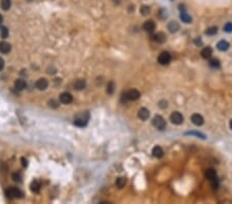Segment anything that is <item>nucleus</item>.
<instances>
[{"instance_id": "36", "label": "nucleus", "mask_w": 232, "mask_h": 204, "mask_svg": "<svg viewBox=\"0 0 232 204\" xmlns=\"http://www.w3.org/2000/svg\"><path fill=\"white\" fill-rule=\"evenodd\" d=\"M194 42L196 43L197 45H202V41H201V39H200V37H197V38H195V40H194Z\"/></svg>"}, {"instance_id": "32", "label": "nucleus", "mask_w": 232, "mask_h": 204, "mask_svg": "<svg viewBox=\"0 0 232 204\" xmlns=\"http://www.w3.org/2000/svg\"><path fill=\"white\" fill-rule=\"evenodd\" d=\"M224 30H225V32H232V23H227L225 24V26H224Z\"/></svg>"}, {"instance_id": "20", "label": "nucleus", "mask_w": 232, "mask_h": 204, "mask_svg": "<svg viewBox=\"0 0 232 204\" xmlns=\"http://www.w3.org/2000/svg\"><path fill=\"white\" fill-rule=\"evenodd\" d=\"M180 18H181V20H182L183 22H185V23H187V24H189V23H191V22H192V18L187 14V12H186V10H183V12H181Z\"/></svg>"}, {"instance_id": "15", "label": "nucleus", "mask_w": 232, "mask_h": 204, "mask_svg": "<svg viewBox=\"0 0 232 204\" xmlns=\"http://www.w3.org/2000/svg\"><path fill=\"white\" fill-rule=\"evenodd\" d=\"M213 55V49L211 47H205L204 49H202L201 51V56L204 59H209Z\"/></svg>"}, {"instance_id": "31", "label": "nucleus", "mask_w": 232, "mask_h": 204, "mask_svg": "<svg viewBox=\"0 0 232 204\" xmlns=\"http://www.w3.org/2000/svg\"><path fill=\"white\" fill-rule=\"evenodd\" d=\"M158 16L160 18V19H165L166 16H167V14H166V10H159V12H158Z\"/></svg>"}, {"instance_id": "18", "label": "nucleus", "mask_w": 232, "mask_h": 204, "mask_svg": "<svg viewBox=\"0 0 232 204\" xmlns=\"http://www.w3.org/2000/svg\"><path fill=\"white\" fill-rule=\"evenodd\" d=\"M73 87L76 90H78V91H82V90H84L86 88V82L85 80H76V82L73 84Z\"/></svg>"}, {"instance_id": "6", "label": "nucleus", "mask_w": 232, "mask_h": 204, "mask_svg": "<svg viewBox=\"0 0 232 204\" xmlns=\"http://www.w3.org/2000/svg\"><path fill=\"white\" fill-rule=\"evenodd\" d=\"M6 195L10 198H21L23 193L18 188H10L6 190Z\"/></svg>"}, {"instance_id": "39", "label": "nucleus", "mask_w": 232, "mask_h": 204, "mask_svg": "<svg viewBox=\"0 0 232 204\" xmlns=\"http://www.w3.org/2000/svg\"><path fill=\"white\" fill-rule=\"evenodd\" d=\"M114 2L116 3V4H120V3H121V0H114Z\"/></svg>"}, {"instance_id": "21", "label": "nucleus", "mask_w": 232, "mask_h": 204, "mask_svg": "<svg viewBox=\"0 0 232 204\" xmlns=\"http://www.w3.org/2000/svg\"><path fill=\"white\" fill-rule=\"evenodd\" d=\"M14 87H16V89L19 90V91H22V90H24L25 88H26V82H25V80H17L16 82H14Z\"/></svg>"}, {"instance_id": "30", "label": "nucleus", "mask_w": 232, "mask_h": 204, "mask_svg": "<svg viewBox=\"0 0 232 204\" xmlns=\"http://www.w3.org/2000/svg\"><path fill=\"white\" fill-rule=\"evenodd\" d=\"M0 32H1V37L6 38L8 36V30H7L6 27H1L0 28Z\"/></svg>"}, {"instance_id": "1", "label": "nucleus", "mask_w": 232, "mask_h": 204, "mask_svg": "<svg viewBox=\"0 0 232 204\" xmlns=\"http://www.w3.org/2000/svg\"><path fill=\"white\" fill-rule=\"evenodd\" d=\"M89 113L87 111L85 113H80L76 115V119H74V125L78 127H85L88 124V121H89Z\"/></svg>"}, {"instance_id": "11", "label": "nucleus", "mask_w": 232, "mask_h": 204, "mask_svg": "<svg viewBox=\"0 0 232 204\" xmlns=\"http://www.w3.org/2000/svg\"><path fill=\"white\" fill-rule=\"evenodd\" d=\"M35 86L38 90L43 91V90H45L47 88V86H49V82H47L45 78H39V80L36 82Z\"/></svg>"}, {"instance_id": "14", "label": "nucleus", "mask_w": 232, "mask_h": 204, "mask_svg": "<svg viewBox=\"0 0 232 204\" xmlns=\"http://www.w3.org/2000/svg\"><path fill=\"white\" fill-rule=\"evenodd\" d=\"M167 28H168V30L170 31L171 33L178 32V31L180 30V24L175 21H171V22H169Z\"/></svg>"}, {"instance_id": "25", "label": "nucleus", "mask_w": 232, "mask_h": 204, "mask_svg": "<svg viewBox=\"0 0 232 204\" xmlns=\"http://www.w3.org/2000/svg\"><path fill=\"white\" fill-rule=\"evenodd\" d=\"M40 190V185L38 183V181H34L33 183H31V191L34 193H38Z\"/></svg>"}, {"instance_id": "16", "label": "nucleus", "mask_w": 232, "mask_h": 204, "mask_svg": "<svg viewBox=\"0 0 232 204\" xmlns=\"http://www.w3.org/2000/svg\"><path fill=\"white\" fill-rule=\"evenodd\" d=\"M10 49H12V47H10V43H7V42H5V41L0 42V52L2 53V54L10 53Z\"/></svg>"}, {"instance_id": "23", "label": "nucleus", "mask_w": 232, "mask_h": 204, "mask_svg": "<svg viewBox=\"0 0 232 204\" xmlns=\"http://www.w3.org/2000/svg\"><path fill=\"white\" fill-rule=\"evenodd\" d=\"M126 183H127V179H126L125 177H119L116 181V185L118 188L121 189V188H123V187H125Z\"/></svg>"}, {"instance_id": "34", "label": "nucleus", "mask_w": 232, "mask_h": 204, "mask_svg": "<svg viewBox=\"0 0 232 204\" xmlns=\"http://www.w3.org/2000/svg\"><path fill=\"white\" fill-rule=\"evenodd\" d=\"M49 104H50V106H52V107H54V108H56V107H58V102L56 100H51V101H49Z\"/></svg>"}, {"instance_id": "22", "label": "nucleus", "mask_w": 232, "mask_h": 204, "mask_svg": "<svg viewBox=\"0 0 232 204\" xmlns=\"http://www.w3.org/2000/svg\"><path fill=\"white\" fill-rule=\"evenodd\" d=\"M12 6V0H1V7L4 10H8Z\"/></svg>"}, {"instance_id": "40", "label": "nucleus", "mask_w": 232, "mask_h": 204, "mask_svg": "<svg viewBox=\"0 0 232 204\" xmlns=\"http://www.w3.org/2000/svg\"><path fill=\"white\" fill-rule=\"evenodd\" d=\"M2 20H3L2 16H1V14H0V24H1V22H2Z\"/></svg>"}, {"instance_id": "3", "label": "nucleus", "mask_w": 232, "mask_h": 204, "mask_svg": "<svg viewBox=\"0 0 232 204\" xmlns=\"http://www.w3.org/2000/svg\"><path fill=\"white\" fill-rule=\"evenodd\" d=\"M152 123L155 128H157L158 130H164L166 128V122L161 115H155Z\"/></svg>"}, {"instance_id": "41", "label": "nucleus", "mask_w": 232, "mask_h": 204, "mask_svg": "<svg viewBox=\"0 0 232 204\" xmlns=\"http://www.w3.org/2000/svg\"><path fill=\"white\" fill-rule=\"evenodd\" d=\"M230 128H231V130H232V120L230 121Z\"/></svg>"}, {"instance_id": "33", "label": "nucleus", "mask_w": 232, "mask_h": 204, "mask_svg": "<svg viewBox=\"0 0 232 204\" xmlns=\"http://www.w3.org/2000/svg\"><path fill=\"white\" fill-rule=\"evenodd\" d=\"M167 105H168V103H167V101H165V100H161L159 102V106L161 108H166Z\"/></svg>"}, {"instance_id": "2", "label": "nucleus", "mask_w": 232, "mask_h": 204, "mask_svg": "<svg viewBox=\"0 0 232 204\" xmlns=\"http://www.w3.org/2000/svg\"><path fill=\"white\" fill-rule=\"evenodd\" d=\"M205 177L211 181V185H213V188H218L219 183H218V178H217V173L213 169H207L205 171Z\"/></svg>"}, {"instance_id": "5", "label": "nucleus", "mask_w": 232, "mask_h": 204, "mask_svg": "<svg viewBox=\"0 0 232 204\" xmlns=\"http://www.w3.org/2000/svg\"><path fill=\"white\" fill-rule=\"evenodd\" d=\"M170 121H171V123L174 125H181L184 122V117H183L182 113H178V111H174V113H171Z\"/></svg>"}, {"instance_id": "26", "label": "nucleus", "mask_w": 232, "mask_h": 204, "mask_svg": "<svg viewBox=\"0 0 232 204\" xmlns=\"http://www.w3.org/2000/svg\"><path fill=\"white\" fill-rule=\"evenodd\" d=\"M209 66H211V67H213V68H219L221 66V63H220V61H219L218 59L213 58V59H211V60H209Z\"/></svg>"}, {"instance_id": "29", "label": "nucleus", "mask_w": 232, "mask_h": 204, "mask_svg": "<svg viewBox=\"0 0 232 204\" xmlns=\"http://www.w3.org/2000/svg\"><path fill=\"white\" fill-rule=\"evenodd\" d=\"M187 135H195L197 136V137H200V138L202 139H205V135L202 133H200V132H196V131H191V132H187Z\"/></svg>"}, {"instance_id": "37", "label": "nucleus", "mask_w": 232, "mask_h": 204, "mask_svg": "<svg viewBox=\"0 0 232 204\" xmlns=\"http://www.w3.org/2000/svg\"><path fill=\"white\" fill-rule=\"evenodd\" d=\"M3 68H4V60L2 58H0V71L3 70Z\"/></svg>"}, {"instance_id": "9", "label": "nucleus", "mask_w": 232, "mask_h": 204, "mask_svg": "<svg viewBox=\"0 0 232 204\" xmlns=\"http://www.w3.org/2000/svg\"><path fill=\"white\" fill-rule=\"evenodd\" d=\"M143 29L147 32H153L156 29V24H155L153 20H149V21L145 22V24H143Z\"/></svg>"}, {"instance_id": "8", "label": "nucleus", "mask_w": 232, "mask_h": 204, "mask_svg": "<svg viewBox=\"0 0 232 204\" xmlns=\"http://www.w3.org/2000/svg\"><path fill=\"white\" fill-rule=\"evenodd\" d=\"M191 121H192V123H193L194 125H196V126H201V125H203V123H204L203 117H202L201 115H199V113H194V115H192Z\"/></svg>"}, {"instance_id": "7", "label": "nucleus", "mask_w": 232, "mask_h": 204, "mask_svg": "<svg viewBox=\"0 0 232 204\" xmlns=\"http://www.w3.org/2000/svg\"><path fill=\"white\" fill-rule=\"evenodd\" d=\"M126 96H127V99L128 100H137L138 98L140 97V93L137 91V90H130V91H128L127 93H126Z\"/></svg>"}, {"instance_id": "38", "label": "nucleus", "mask_w": 232, "mask_h": 204, "mask_svg": "<svg viewBox=\"0 0 232 204\" xmlns=\"http://www.w3.org/2000/svg\"><path fill=\"white\" fill-rule=\"evenodd\" d=\"M22 161H23V165H24V166H26V165H27V160H25L23 158V159H22Z\"/></svg>"}, {"instance_id": "35", "label": "nucleus", "mask_w": 232, "mask_h": 204, "mask_svg": "<svg viewBox=\"0 0 232 204\" xmlns=\"http://www.w3.org/2000/svg\"><path fill=\"white\" fill-rule=\"evenodd\" d=\"M12 178H14V181H22V179H21V175H20V174H17V173L12 174Z\"/></svg>"}, {"instance_id": "27", "label": "nucleus", "mask_w": 232, "mask_h": 204, "mask_svg": "<svg viewBox=\"0 0 232 204\" xmlns=\"http://www.w3.org/2000/svg\"><path fill=\"white\" fill-rule=\"evenodd\" d=\"M150 12H151V8H150V6H148V5H142V6L140 7V14H141L142 16H148V14H150Z\"/></svg>"}, {"instance_id": "19", "label": "nucleus", "mask_w": 232, "mask_h": 204, "mask_svg": "<svg viewBox=\"0 0 232 204\" xmlns=\"http://www.w3.org/2000/svg\"><path fill=\"white\" fill-rule=\"evenodd\" d=\"M153 38H154L155 41L158 42V43H163V42L166 40V35L164 34V33L159 32V33H157V34H155Z\"/></svg>"}, {"instance_id": "24", "label": "nucleus", "mask_w": 232, "mask_h": 204, "mask_svg": "<svg viewBox=\"0 0 232 204\" xmlns=\"http://www.w3.org/2000/svg\"><path fill=\"white\" fill-rule=\"evenodd\" d=\"M217 33H218V28H217V27H209V28L206 29V31H205L206 35H209V36L216 35Z\"/></svg>"}, {"instance_id": "10", "label": "nucleus", "mask_w": 232, "mask_h": 204, "mask_svg": "<svg viewBox=\"0 0 232 204\" xmlns=\"http://www.w3.org/2000/svg\"><path fill=\"white\" fill-rule=\"evenodd\" d=\"M60 101L63 104H69L72 102V96L69 93H62L60 95Z\"/></svg>"}, {"instance_id": "4", "label": "nucleus", "mask_w": 232, "mask_h": 204, "mask_svg": "<svg viewBox=\"0 0 232 204\" xmlns=\"http://www.w3.org/2000/svg\"><path fill=\"white\" fill-rule=\"evenodd\" d=\"M171 61V55L168 52H163L159 55L158 57V62L161 65H167Z\"/></svg>"}, {"instance_id": "13", "label": "nucleus", "mask_w": 232, "mask_h": 204, "mask_svg": "<svg viewBox=\"0 0 232 204\" xmlns=\"http://www.w3.org/2000/svg\"><path fill=\"white\" fill-rule=\"evenodd\" d=\"M229 47H230L229 42L226 41V40H220V41L218 42V45H217V47H218V49L221 51V52L227 51V49H229Z\"/></svg>"}, {"instance_id": "17", "label": "nucleus", "mask_w": 232, "mask_h": 204, "mask_svg": "<svg viewBox=\"0 0 232 204\" xmlns=\"http://www.w3.org/2000/svg\"><path fill=\"white\" fill-rule=\"evenodd\" d=\"M152 154H153V156H154L155 158H162L164 155V152L163 150H162L161 146H155L154 148H153V150H152Z\"/></svg>"}, {"instance_id": "12", "label": "nucleus", "mask_w": 232, "mask_h": 204, "mask_svg": "<svg viewBox=\"0 0 232 204\" xmlns=\"http://www.w3.org/2000/svg\"><path fill=\"white\" fill-rule=\"evenodd\" d=\"M150 117V111L147 109V108L142 107L138 110V117H139L141 121H147Z\"/></svg>"}, {"instance_id": "28", "label": "nucleus", "mask_w": 232, "mask_h": 204, "mask_svg": "<svg viewBox=\"0 0 232 204\" xmlns=\"http://www.w3.org/2000/svg\"><path fill=\"white\" fill-rule=\"evenodd\" d=\"M106 92L108 93L109 95H111L113 93L115 92V84L113 82H109L108 84H107V89H106Z\"/></svg>"}]
</instances>
